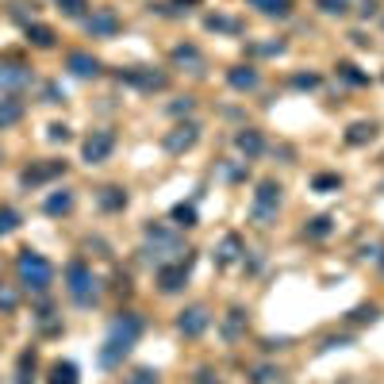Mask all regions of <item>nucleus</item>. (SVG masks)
Segmentation results:
<instances>
[{
  "instance_id": "0eeeda50",
  "label": "nucleus",
  "mask_w": 384,
  "mask_h": 384,
  "mask_svg": "<svg viewBox=\"0 0 384 384\" xmlns=\"http://www.w3.org/2000/svg\"><path fill=\"white\" fill-rule=\"evenodd\" d=\"M208 326H211V315H208L204 304H192V308H184L181 315H177V331H181L184 338H200Z\"/></svg>"
},
{
  "instance_id": "2eb2a0df",
  "label": "nucleus",
  "mask_w": 384,
  "mask_h": 384,
  "mask_svg": "<svg viewBox=\"0 0 384 384\" xmlns=\"http://www.w3.org/2000/svg\"><path fill=\"white\" fill-rule=\"evenodd\" d=\"M227 85H231V89H238V92L258 89V69H250V66H234V69H227Z\"/></svg>"
},
{
  "instance_id": "20e7f679",
  "label": "nucleus",
  "mask_w": 384,
  "mask_h": 384,
  "mask_svg": "<svg viewBox=\"0 0 384 384\" xmlns=\"http://www.w3.org/2000/svg\"><path fill=\"white\" fill-rule=\"evenodd\" d=\"M66 288H69V296H73L81 308L96 300V277H92V269L85 265L81 258L69 261V269H66Z\"/></svg>"
},
{
  "instance_id": "bb28decb",
  "label": "nucleus",
  "mask_w": 384,
  "mask_h": 384,
  "mask_svg": "<svg viewBox=\"0 0 384 384\" xmlns=\"http://www.w3.org/2000/svg\"><path fill=\"white\" fill-rule=\"evenodd\" d=\"M169 216L177 219V227H196V211H192V204H177Z\"/></svg>"
},
{
  "instance_id": "4be33fe9",
  "label": "nucleus",
  "mask_w": 384,
  "mask_h": 384,
  "mask_svg": "<svg viewBox=\"0 0 384 384\" xmlns=\"http://www.w3.org/2000/svg\"><path fill=\"white\" fill-rule=\"evenodd\" d=\"M373 139H376L373 123H354L350 131H346V142H350V146H361V142H373Z\"/></svg>"
},
{
  "instance_id": "aec40b11",
  "label": "nucleus",
  "mask_w": 384,
  "mask_h": 384,
  "mask_svg": "<svg viewBox=\"0 0 384 384\" xmlns=\"http://www.w3.org/2000/svg\"><path fill=\"white\" fill-rule=\"evenodd\" d=\"M27 42H35L39 51H51V46H54V31L46 24H31V27H27Z\"/></svg>"
},
{
  "instance_id": "412c9836",
  "label": "nucleus",
  "mask_w": 384,
  "mask_h": 384,
  "mask_svg": "<svg viewBox=\"0 0 384 384\" xmlns=\"http://www.w3.org/2000/svg\"><path fill=\"white\" fill-rule=\"evenodd\" d=\"M66 211H73V192H54L51 200H46V216H66Z\"/></svg>"
},
{
  "instance_id": "58836bf2",
  "label": "nucleus",
  "mask_w": 384,
  "mask_h": 384,
  "mask_svg": "<svg viewBox=\"0 0 384 384\" xmlns=\"http://www.w3.org/2000/svg\"><path fill=\"white\" fill-rule=\"evenodd\" d=\"M51 139H54V142H66V139H69V127H66V123H54V127H51Z\"/></svg>"
},
{
  "instance_id": "4468645a",
  "label": "nucleus",
  "mask_w": 384,
  "mask_h": 384,
  "mask_svg": "<svg viewBox=\"0 0 384 384\" xmlns=\"http://www.w3.org/2000/svg\"><path fill=\"white\" fill-rule=\"evenodd\" d=\"M58 173H66V162H46V166H27L19 181H24V184H42V181H51V177H58Z\"/></svg>"
},
{
  "instance_id": "a878e982",
  "label": "nucleus",
  "mask_w": 384,
  "mask_h": 384,
  "mask_svg": "<svg viewBox=\"0 0 384 384\" xmlns=\"http://www.w3.org/2000/svg\"><path fill=\"white\" fill-rule=\"evenodd\" d=\"M304 234H308V238H326V234H331V216H319V219H311V223L304 227Z\"/></svg>"
},
{
  "instance_id": "f257e3e1",
  "label": "nucleus",
  "mask_w": 384,
  "mask_h": 384,
  "mask_svg": "<svg viewBox=\"0 0 384 384\" xmlns=\"http://www.w3.org/2000/svg\"><path fill=\"white\" fill-rule=\"evenodd\" d=\"M142 334V319L134 315V311H123V315L112 323V331H108V338H104V350H101V365L104 369H112V365H119V361L131 354V346H134V338Z\"/></svg>"
},
{
  "instance_id": "5701e85b",
  "label": "nucleus",
  "mask_w": 384,
  "mask_h": 384,
  "mask_svg": "<svg viewBox=\"0 0 384 384\" xmlns=\"http://www.w3.org/2000/svg\"><path fill=\"white\" fill-rule=\"evenodd\" d=\"M19 116H24V108H19L16 101H0V131L12 123H19Z\"/></svg>"
},
{
  "instance_id": "6e6552de",
  "label": "nucleus",
  "mask_w": 384,
  "mask_h": 384,
  "mask_svg": "<svg viewBox=\"0 0 384 384\" xmlns=\"http://www.w3.org/2000/svg\"><path fill=\"white\" fill-rule=\"evenodd\" d=\"M189 269H192V254L181 261H169V265H158V288L162 293H177L189 281Z\"/></svg>"
},
{
  "instance_id": "dca6fc26",
  "label": "nucleus",
  "mask_w": 384,
  "mask_h": 384,
  "mask_svg": "<svg viewBox=\"0 0 384 384\" xmlns=\"http://www.w3.org/2000/svg\"><path fill=\"white\" fill-rule=\"evenodd\" d=\"M234 146H238L246 158H258V154L265 150V139H261V131H254V127H250V131H238V134H234Z\"/></svg>"
},
{
  "instance_id": "ea45409f",
  "label": "nucleus",
  "mask_w": 384,
  "mask_h": 384,
  "mask_svg": "<svg viewBox=\"0 0 384 384\" xmlns=\"http://www.w3.org/2000/svg\"><path fill=\"white\" fill-rule=\"evenodd\" d=\"M169 112H173V116H184V112H192V101H189V96H184V104L177 101V104H173V108H169Z\"/></svg>"
},
{
  "instance_id": "473e14b6",
  "label": "nucleus",
  "mask_w": 384,
  "mask_h": 384,
  "mask_svg": "<svg viewBox=\"0 0 384 384\" xmlns=\"http://www.w3.org/2000/svg\"><path fill=\"white\" fill-rule=\"evenodd\" d=\"M315 189L326 192V189H342V177H334V173H319L315 177Z\"/></svg>"
},
{
  "instance_id": "2f4dec72",
  "label": "nucleus",
  "mask_w": 384,
  "mask_h": 384,
  "mask_svg": "<svg viewBox=\"0 0 384 384\" xmlns=\"http://www.w3.org/2000/svg\"><path fill=\"white\" fill-rule=\"evenodd\" d=\"M127 384H158V369H134Z\"/></svg>"
},
{
  "instance_id": "72a5a7b5",
  "label": "nucleus",
  "mask_w": 384,
  "mask_h": 384,
  "mask_svg": "<svg viewBox=\"0 0 384 384\" xmlns=\"http://www.w3.org/2000/svg\"><path fill=\"white\" fill-rule=\"evenodd\" d=\"M238 331H243V311L234 308L231 319H227V338H238Z\"/></svg>"
},
{
  "instance_id": "7c9ffc66",
  "label": "nucleus",
  "mask_w": 384,
  "mask_h": 384,
  "mask_svg": "<svg viewBox=\"0 0 384 384\" xmlns=\"http://www.w3.org/2000/svg\"><path fill=\"white\" fill-rule=\"evenodd\" d=\"M338 77H346L350 85H369V77L358 73V66H350V62H342V66H338Z\"/></svg>"
},
{
  "instance_id": "9b49d317",
  "label": "nucleus",
  "mask_w": 384,
  "mask_h": 384,
  "mask_svg": "<svg viewBox=\"0 0 384 384\" xmlns=\"http://www.w3.org/2000/svg\"><path fill=\"white\" fill-rule=\"evenodd\" d=\"M119 81L134 85V89H166V73H154V69H119Z\"/></svg>"
},
{
  "instance_id": "9d476101",
  "label": "nucleus",
  "mask_w": 384,
  "mask_h": 384,
  "mask_svg": "<svg viewBox=\"0 0 384 384\" xmlns=\"http://www.w3.org/2000/svg\"><path fill=\"white\" fill-rule=\"evenodd\" d=\"M85 27H89L92 39H112V35L119 31V16L112 8H92V16L85 19Z\"/></svg>"
},
{
  "instance_id": "4c0bfd02",
  "label": "nucleus",
  "mask_w": 384,
  "mask_h": 384,
  "mask_svg": "<svg viewBox=\"0 0 384 384\" xmlns=\"http://www.w3.org/2000/svg\"><path fill=\"white\" fill-rule=\"evenodd\" d=\"M277 376H281V373H277V369H269V365H261V369H258V373H254V384H269V381H277Z\"/></svg>"
},
{
  "instance_id": "e433bc0d",
  "label": "nucleus",
  "mask_w": 384,
  "mask_h": 384,
  "mask_svg": "<svg viewBox=\"0 0 384 384\" xmlns=\"http://www.w3.org/2000/svg\"><path fill=\"white\" fill-rule=\"evenodd\" d=\"M293 85H296V89H315L319 77H315V73H296V77H293Z\"/></svg>"
},
{
  "instance_id": "a19ab883",
  "label": "nucleus",
  "mask_w": 384,
  "mask_h": 384,
  "mask_svg": "<svg viewBox=\"0 0 384 384\" xmlns=\"http://www.w3.org/2000/svg\"><path fill=\"white\" fill-rule=\"evenodd\" d=\"M381 192H384V184H381Z\"/></svg>"
},
{
  "instance_id": "423d86ee",
  "label": "nucleus",
  "mask_w": 384,
  "mask_h": 384,
  "mask_svg": "<svg viewBox=\"0 0 384 384\" xmlns=\"http://www.w3.org/2000/svg\"><path fill=\"white\" fill-rule=\"evenodd\" d=\"M85 162L89 166H101V162H108V154L116 150V131H108V127H96V131L85 139Z\"/></svg>"
},
{
  "instance_id": "393cba45",
  "label": "nucleus",
  "mask_w": 384,
  "mask_h": 384,
  "mask_svg": "<svg viewBox=\"0 0 384 384\" xmlns=\"http://www.w3.org/2000/svg\"><path fill=\"white\" fill-rule=\"evenodd\" d=\"M238 254H243V238H238V234H227V238H223V254H219V261H223V265H231V261L238 258Z\"/></svg>"
},
{
  "instance_id": "c756f323",
  "label": "nucleus",
  "mask_w": 384,
  "mask_h": 384,
  "mask_svg": "<svg viewBox=\"0 0 384 384\" xmlns=\"http://www.w3.org/2000/svg\"><path fill=\"white\" fill-rule=\"evenodd\" d=\"M208 31H243V27L234 24V19H227V16H208Z\"/></svg>"
},
{
  "instance_id": "f03ea898",
  "label": "nucleus",
  "mask_w": 384,
  "mask_h": 384,
  "mask_svg": "<svg viewBox=\"0 0 384 384\" xmlns=\"http://www.w3.org/2000/svg\"><path fill=\"white\" fill-rule=\"evenodd\" d=\"M16 273H19V284H24L27 293H46L51 281H54V265L42 258V254H35V250H19Z\"/></svg>"
},
{
  "instance_id": "c9c22d12",
  "label": "nucleus",
  "mask_w": 384,
  "mask_h": 384,
  "mask_svg": "<svg viewBox=\"0 0 384 384\" xmlns=\"http://www.w3.org/2000/svg\"><path fill=\"white\" fill-rule=\"evenodd\" d=\"M58 8L66 12V16H81V12H85V0H58Z\"/></svg>"
},
{
  "instance_id": "39448f33",
  "label": "nucleus",
  "mask_w": 384,
  "mask_h": 384,
  "mask_svg": "<svg viewBox=\"0 0 384 384\" xmlns=\"http://www.w3.org/2000/svg\"><path fill=\"white\" fill-rule=\"evenodd\" d=\"M277 208H281V184H277V181H261L258 196H254V219H258L261 227H269L277 219Z\"/></svg>"
},
{
  "instance_id": "f8f14e48",
  "label": "nucleus",
  "mask_w": 384,
  "mask_h": 384,
  "mask_svg": "<svg viewBox=\"0 0 384 384\" xmlns=\"http://www.w3.org/2000/svg\"><path fill=\"white\" fill-rule=\"evenodd\" d=\"M66 69L73 77H96V73H101V62L92 58L89 51H69L66 54Z\"/></svg>"
},
{
  "instance_id": "f3484780",
  "label": "nucleus",
  "mask_w": 384,
  "mask_h": 384,
  "mask_svg": "<svg viewBox=\"0 0 384 384\" xmlns=\"http://www.w3.org/2000/svg\"><path fill=\"white\" fill-rule=\"evenodd\" d=\"M96 200H101L104 211H123L127 208V192L116 189V184H108V189H101V196H96Z\"/></svg>"
},
{
  "instance_id": "cd10ccee",
  "label": "nucleus",
  "mask_w": 384,
  "mask_h": 384,
  "mask_svg": "<svg viewBox=\"0 0 384 384\" xmlns=\"http://www.w3.org/2000/svg\"><path fill=\"white\" fill-rule=\"evenodd\" d=\"M16 304H19V293L8 288V284H0V311L8 315V311H16Z\"/></svg>"
},
{
  "instance_id": "c85d7f7f",
  "label": "nucleus",
  "mask_w": 384,
  "mask_h": 384,
  "mask_svg": "<svg viewBox=\"0 0 384 384\" xmlns=\"http://www.w3.org/2000/svg\"><path fill=\"white\" fill-rule=\"evenodd\" d=\"M19 227V211L12 208H0V234H12Z\"/></svg>"
},
{
  "instance_id": "b1692460",
  "label": "nucleus",
  "mask_w": 384,
  "mask_h": 384,
  "mask_svg": "<svg viewBox=\"0 0 384 384\" xmlns=\"http://www.w3.org/2000/svg\"><path fill=\"white\" fill-rule=\"evenodd\" d=\"M173 62H177V66H196V69L204 66V58H200V51H196V46H177Z\"/></svg>"
},
{
  "instance_id": "f704fd0d",
  "label": "nucleus",
  "mask_w": 384,
  "mask_h": 384,
  "mask_svg": "<svg viewBox=\"0 0 384 384\" xmlns=\"http://www.w3.org/2000/svg\"><path fill=\"white\" fill-rule=\"evenodd\" d=\"M319 8H323L326 16H342V12H346V0H319Z\"/></svg>"
},
{
  "instance_id": "ddd939ff",
  "label": "nucleus",
  "mask_w": 384,
  "mask_h": 384,
  "mask_svg": "<svg viewBox=\"0 0 384 384\" xmlns=\"http://www.w3.org/2000/svg\"><path fill=\"white\" fill-rule=\"evenodd\" d=\"M31 85V69L16 66V62H4L0 66V89H27Z\"/></svg>"
},
{
  "instance_id": "1a4fd4ad",
  "label": "nucleus",
  "mask_w": 384,
  "mask_h": 384,
  "mask_svg": "<svg viewBox=\"0 0 384 384\" xmlns=\"http://www.w3.org/2000/svg\"><path fill=\"white\" fill-rule=\"evenodd\" d=\"M196 139H200V127H196V123H181V127H173V131L162 139V146H166L169 154H184V150L196 146Z\"/></svg>"
},
{
  "instance_id": "6ab92c4d",
  "label": "nucleus",
  "mask_w": 384,
  "mask_h": 384,
  "mask_svg": "<svg viewBox=\"0 0 384 384\" xmlns=\"http://www.w3.org/2000/svg\"><path fill=\"white\" fill-rule=\"evenodd\" d=\"M46 384H77V365L73 361H58V365H51Z\"/></svg>"
},
{
  "instance_id": "7ed1b4c3",
  "label": "nucleus",
  "mask_w": 384,
  "mask_h": 384,
  "mask_svg": "<svg viewBox=\"0 0 384 384\" xmlns=\"http://www.w3.org/2000/svg\"><path fill=\"white\" fill-rule=\"evenodd\" d=\"M146 243H150V261L154 265H169V261L189 258L184 243L173 231H166V227H146Z\"/></svg>"
},
{
  "instance_id": "a211bd4d",
  "label": "nucleus",
  "mask_w": 384,
  "mask_h": 384,
  "mask_svg": "<svg viewBox=\"0 0 384 384\" xmlns=\"http://www.w3.org/2000/svg\"><path fill=\"white\" fill-rule=\"evenodd\" d=\"M250 8H258L261 16H288L293 12V0H246Z\"/></svg>"
}]
</instances>
